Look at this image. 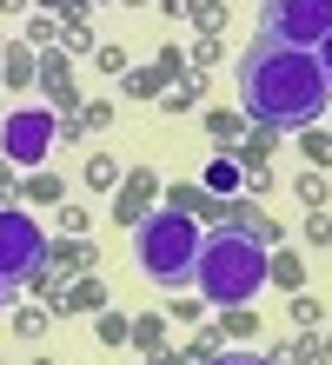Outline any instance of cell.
Wrapping results in <instances>:
<instances>
[{
    "instance_id": "1",
    "label": "cell",
    "mask_w": 332,
    "mask_h": 365,
    "mask_svg": "<svg viewBox=\"0 0 332 365\" xmlns=\"http://www.w3.org/2000/svg\"><path fill=\"white\" fill-rule=\"evenodd\" d=\"M233 87H239V106H246L259 126H313L332 106L319 53L293 47V40H273V34H253V47L239 53V67H233Z\"/></svg>"
},
{
    "instance_id": "2",
    "label": "cell",
    "mask_w": 332,
    "mask_h": 365,
    "mask_svg": "<svg viewBox=\"0 0 332 365\" xmlns=\"http://www.w3.org/2000/svg\"><path fill=\"white\" fill-rule=\"evenodd\" d=\"M193 286L206 306H246V299H259L266 286V246L253 240V232H206L199 240V259H193Z\"/></svg>"
},
{
    "instance_id": "6",
    "label": "cell",
    "mask_w": 332,
    "mask_h": 365,
    "mask_svg": "<svg viewBox=\"0 0 332 365\" xmlns=\"http://www.w3.org/2000/svg\"><path fill=\"white\" fill-rule=\"evenodd\" d=\"M0 153H7L14 166H40L54 153V113H40V106L7 113V126H0Z\"/></svg>"
},
{
    "instance_id": "7",
    "label": "cell",
    "mask_w": 332,
    "mask_h": 365,
    "mask_svg": "<svg viewBox=\"0 0 332 365\" xmlns=\"http://www.w3.org/2000/svg\"><path fill=\"white\" fill-rule=\"evenodd\" d=\"M313 53H319V73H326V87H332V34L319 40V47H313Z\"/></svg>"
},
{
    "instance_id": "9",
    "label": "cell",
    "mask_w": 332,
    "mask_h": 365,
    "mask_svg": "<svg viewBox=\"0 0 332 365\" xmlns=\"http://www.w3.org/2000/svg\"><path fill=\"white\" fill-rule=\"evenodd\" d=\"M7 292H14V286H7V279H0V306H7Z\"/></svg>"
},
{
    "instance_id": "3",
    "label": "cell",
    "mask_w": 332,
    "mask_h": 365,
    "mask_svg": "<svg viewBox=\"0 0 332 365\" xmlns=\"http://www.w3.org/2000/svg\"><path fill=\"white\" fill-rule=\"evenodd\" d=\"M199 232L193 220H180V212H153V220H140V232H133V266H140L153 286H186L193 279V259H199Z\"/></svg>"
},
{
    "instance_id": "8",
    "label": "cell",
    "mask_w": 332,
    "mask_h": 365,
    "mask_svg": "<svg viewBox=\"0 0 332 365\" xmlns=\"http://www.w3.org/2000/svg\"><path fill=\"white\" fill-rule=\"evenodd\" d=\"M213 365H266V359H253V352H226V359H213Z\"/></svg>"
},
{
    "instance_id": "5",
    "label": "cell",
    "mask_w": 332,
    "mask_h": 365,
    "mask_svg": "<svg viewBox=\"0 0 332 365\" xmlns=\"http://www.w3.org/2000/svg\"><path fill=\"white\" fill-rule=\"evenodd\" d=\"M40 266H47V232H40V220L0 212V279L20 286V279H34Z\"/></svg>"
},
{
    "instance_id": "4",
    "label": "cell",
    "mask_w": 332,
    "mask_h": 365,
    "mask_svg": "<svg viewBox=\"0 0 332 365\" xmlns=\"http://www.w3.org/2000/svg\"><path fill=\"white\" fill-rule=\"evenodd\" d=\"M259 34L293 40V47H319L332 34V0H259Z\"/></svg>"
}]
</instances>
